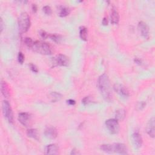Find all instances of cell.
Listing matches in <instances>:
<instances>
[{
    "label": "cell",
    "mask_w": 155,
    "mask_h": 155,
    "mask_svg": "<svg viewBox=\"0 0 155 155\" xmlns=\"http://www.w3.org/2000/svg\"><path fill=\"white\" fill-rule=\"evenodd\" d=\"M98 88L103 98L107 101H111L112 99L111 88L107 74H104L99 76L98 79Z\"/></svg>",
    "instance_id": "1"
},
{
    "label": "cell",
    "mask_w": 155,
    "mask_h": 155,
    "mask_svg": "<svg viewBox=\"0 0 155 155\" xmlns=\"http://www.w3.org/2000/svg\"><path fill=\"white\" fill-rule=\"evenodd\" d=\"M31 49L35 52L41 55H50L52 54V49L51 46L49 44L42 41H34Z\"/></svg>",
    "instance_id": "2"
},
{
    "label": "cell",
    "mask_w": 155,
    "mask_h": 155,
    "mask_svg": "<svg viewBox=\"0 0 155 155\" xmlns=\"http://www.w3.org/2000/svg\"><path fill=\"white\" fill-rule=\"evenodd\" d=\"M30 16L26 12H23L20 15L18 18V28L19 32L23 34L27 32L30 27Z\"/></svg>",
    "instance_id": "3"
},
{
    "label": "cell",
    "mask_w": 155,
    "mask_h": 155,
    "mask_svg": "<svg viewBox=\"0 0 155 155\" xmlns=\"http://www.w3.org/2000/svg\"><path fill=\"white\" fill-rule=\"evenodd\" d=\"M2 110L4 117L7 121L12 124L14 121V114L13 111L10 106V104L7 101H3L2 102Z\"/></svg>",
    "instance_id": "4"
},
{
    "label": "cell",
    "mask_w": 155,
    "mask_h": 155,
    "mask_svg": "<svg viewBox=\"0 0 155 155\" xmlns=\"http://www.w3.org/2000/svg\"><path fill=\"white\" fill-rule=\"evenodd\" d=\"M106 126L109 131L113 135H116L119 131V125L118 121L116 119H109L106 121Z\"/></svg>",
    "instance_id": "5"
},
{
    "label": "cell",
    "mask_w": 155,
    "mask_h": 155,
    "mask_svg": "<svg viewBox=\"0 0 155 155\" xmlns=\"http://www.w3.org/2000/svg\"><path fill=\"white\" fill-rule=\"evenodd\" d=\"M18 119L19 122L23 126L28 127L30 126V123L32 119H31V116L29 113L27 112L20 113L18 114Z\"/></svg>",
    "instance_id": "6"
},
{
    "label": "cell",
    "mask_w": 155,
    "mask_h": 155,
    "mask_svg": "<svg viewBox=\"0 0 155 155\" xmlns=\"http://www.w3.org/2000/svg\"><path fill=\"white\" fill-rule=\"evenodd\" d=\"M113 89H114V90L117 93V94H119L122 98H127L130 95L127 89L124 86H123L122 84H116L114 85V86H113Z\"/></svg>",
    "instance_id": "7"
},
{
    "label": "cell",
    "mask_w": 155,
    "mask_h": 155,
    "mask_svg": "<svg viewBox=\"0 0 155 155\" xmlns=\"http://www.w3.org/2000/svg\"><path fill=\"white\" fill-rule=\"evenodd\" d=\"M55 63L57 66H59L67 67L69 64V59L64 55L59 54L55 58Z\"/></svg>",
    "instance_id": "8"
},
{
    "label": "cell",
    "mask_w": 155,
    "mask_h": 155,
    "mask_svg": "<svg viewBox=\"0 0 155 155\" xmlns=\"http://www.w3.org/2000/svg\"><path fill=\"white\" fill-rule=\"evenodd\" d=\"M113 151L120 154H127L128 150L125 144L122 143H115L113 144Z\"/></svg>",
    "instance_id": "9"
},
{
    "label": "cell",
    "mask_w": 155,
    "mask_h": 155,
    "mask_svg": "<svg viewBox=\"0 0 155 155\" xmlns=\"http://www.w3.org/2000/svg\"><path fill=\"white\" fill-rule=\"evenodd\" d=\"M138 29L141 35L145 39L149 38V27L147 24L143 21H141L138 24Z\"/></svg>",
    "instance_id": "10"
},
{
    "label": "cell",
    "mask_w": 155,
    "mask_h": 155,
    "mask_svg": "<svg viewBox=\"0 0 155 155\" xmlns=\"http://www.w3.org/2000/svg\"><path fill=\"white\" fill-rule=\"evenodd\" d=\"M44 135L46 137L50 139H54L58 136V131L54 127H47L44 131Z\"/></svg>",
    "instance_id": "11"
},
{
    "label": "cell",
    "mask_w": 155,
    "mask_h": 155,
    "mask_svg": "<svg viewBox=\"0 0 155 155\" xmlns=\"http://www.w3.org/2000/svg\"><path fill=\"white\" fill-rule=\"evenodd\" d=\"M132 139L134 146L136 149H139L142 145V138L138 132H135L133 134Z\"/></svg>",
    "instance_id": "12"
},
{
    "label": "cell",
    "mask_w": 155,
    "mask_h": 155,
    "mask_svg": "<svg viewBox=\"0 0 155 155\" xmlns=\"http://www.w3.org/2000/svg\"><path fill=\"white\" fill-rule=\"evenodd\" d=\"M154 118H152L150 119V120L149 121L147 127H146V130L148 135L151 137V138H154L155 135V131H154V126H155V122H154Z\"/></svg>",
    "instance_id": "13"
},
{
    "label": "cell",
    "mask_w": 155,
    "mask_h": 155,
    "mask_svg": "<svg viewBox=\"0 0 155 155\" xmlns=\"http://www.w3.org/2000/svg\"><path fill=\"white\" fill-rule=\"evenodd\" d=\"M59 153V148L56 144H50L46 147L45 153L46 154L54 155L57 154Z\"/></svg>",
    "instance_id": "14"
},
{
    "label": "cell",
    "mask_w": 155,
    "mask_h": 155,
    "mask_svg": "<svg viewBox=\"0 0 155 155\" xmlns=\"http://www.w3.org/2000/svg\"><path fill=\"white\" fill-rule=\"evenodd\" d=\"M110 20H111V24H114V25H116L119 23V16L118 12H117V10H116L115 7L112 9L111 14L110 16Z\"/></svg>",
    "instance_id": "15"
},
{
    "label": "cell",
    "mask_w": 155,
    "mask_h": 155,
    "mask_svg": "<svg viewBox=\"0 0 155 155\" xmlns=\"http://www.w3.org/2000/svg\"><path fill=\"white\" fill-rule=\"evenodd\" d=\"M70 13V10L69 8L66 6H59L58 9V15L60 17L64 18L68 16Z\"/></svg>",
    "instance_id": "16"
},
{
    "label": "cell",
    "mask_w": 155,
    "mask_h": 155,
    "mask_svg": "<svg viewBox=\"0 0 155 155\" xmlns=\"http://www.w3.org/2000/svg\"><path fill=\"white\" fill-rule=\"evenodd\" d=\"M27 135L28 136V137L34 139L36 141H38L39 139V134L36 129H29L27 131Z\"/></svg>",
    "instance_id": "17"
},
{
    "label": "cell",
    "mask_w": 155,
    "mask_h": 155,
    "mask_svg": "<svg viewBox=\"0 0 155 155\" xmlns=\"http://www.w3.org/2000/svg\"><path fill=\"white\" fill-rule=\"evenodd\" d=\"M79 37L82 41H87L88 30L86 27L81 26L79 28Z\"/></svg>",
    "instance_id": "18"
},
{
    "label": "cell",
    "mask_w": 155,
    "mask_h": 155,
    "mask_svg": "<svg viewBox=\"0 0 155 155\" xmlns=\"http://www.w3.org/2000/svg\"><path fill=\"white\" fill-rule=\"evenodd\" d=\"M1 91L2 95L5 97V98H9L10 96L9 94V90L8 88V86L6 84V82L5 81H1Z\"/></svg>",
    "instance_id": "19"
},
{
    "label": "cell",
    "mask_w": 155,
    "mask_h": 155,
    "mask_svg": "<svg viewBox=\"0 0 155 155\" xmlns=\"http://www.w3.org/2000/svg\"><path fill=\"white\" fill-rule=\"evenodd\" d=\"M62 97H63V95L56 91H53L50 94V98L52 102L59 101L62 99Z\"/></svg>",
    "instance_id": "20"
},
{
    "label": "cell",
    "mask_w": 155,
    "mask_h": 155,
    "mask_svg": "<svg viewBox=\"0 0 155 155\" xmlns=\"http://www.w3.org/2000/svg\"><path fill=\"white\" fill-rule=\"evenodd\" d=\"M100 149L105 153H113V144H102L100 146Z\"/></svg>",
    "instance_id": "21"
},
{
    "label": "cell",
    "mask_w": 155,
    "mask_h": 155,
    "mask_svg": "<svg viewBox=\"0 0 155 155\" xmlns=\"http://www.w3.org/2000/svg\"><path fill=\"white\" fill-rule=\"evenodd\" d=\"M126 117V111L124 109H119L116 111L115 118L117 121H122Z\"/></svg>",
    "instance_id": "22"
},
{
    "label": "cell",
    "mask_w": 155,
    "mask_h": 155,
    "mask_svg": "<svg viewBox=\"0 0 155 155\" xmlns=\"http://www.w3.org/2000/svg\"><path fill=\"white\" fill-rule=\"evenodd\" d=\"M49 38L56 43H60L62 40V36L60 35H58L56 34H50Z\"/></svg>",
    "instance_id": "23"
},
{
    "label": "cell",
    "mask_w": 155,
    "mask_h": 155,
    "mask_svg": "<svg viewBox=\"0 0 155 155\" xmlns=\"http://www.w3.org/2000/svg\"><path fill=\"white\" fill-rule=\"evenodd\" d=\"M34 41L30 38H26L24 39V43L26 44V45L29 47V48H31L34 44Z\"/></svg>",
    "instance_id": "24"
},
{
    "label": "cell",
    "mask_w": 155,
    "mask_h": 155,
    "mask_svg": "<svg viewBox=\"0 0 155 155\" xmlns=\"http://www.w3.org/2000/svg\"><path fill=\"white\" fill-rule=\"evenodd\" d=\"M146 106V102L145 101H140L138 103L136 108L138 110H142Z\"/></svg>",
    "instance_id": "25"
},
{
    "label": "cell",
    "mask_w": 155,
    "mask_h": 155,
    "mask_svg": "<svg viewBox=\"0 0 155 155\" xmlns=\"http://www.w3.org/2000/svg\"><path fill=\"white\" fill-rule=\"evenodd\" d=\"M39 35L41 36V37L43 39H44L49 38L50 34L47 33L46 31H44L43 30H40L39 32Z\"/></svg>",
    "instance_id": "26"
},
{
    "label": "cell",
    "mask_w": 155,
    "mask_h": 155,
    "mask_svg": "<svg viewBox=\"0 0 155 155\" xmlns=\"http://www.w3.org/2000/svg\"><path fill=\"white\" fill-rule=\"evenodd\" d=\"M24 60H25V57H24V55H23V54L22 52H19L18 55V63L21 64H23Z\"/></svg>",
    "instance_id": "27"
},
{
    "label": "cell",
    "mask_w": 155,
    "mask_h": 155,
    "mask_svg": "<svg viewBox=\"0 0 155 155\" xmlns=\"http://www.w3.org/2000/svg\"><path fill=\"white\" fill-rule=\"evenodd\" d=\"M43 12H44V14L47 15H50L51 14V13H52V11H51V9L49 6H44L43 7Z\"/></svg>",
    "instance_id": "28"
},
{
    "label": "cell",
    "mask_w": 155,
    "mask_h": 155,
    "mask_svg": "<svg viewBox=\"0 0 155 155\" xmlns=\"http://www.w3.org/2000/svg\"><path fill=\"white\" fill-rule=\"evenodd\" d=\"M90 102H91V99H90V98L89 96H86V97L84 98L82 100V103L84 106L89 104Z\"/></svg>",
    "instance_id": "29"
},
{
    "label": "cell",
    "mask_w": 155,
    "mask_h": 155,
    "mask_svg": "<svg viewBox=\"0 0 155 155\" xmlns=\"http://www.w3.org/2000/svg\"><path fill=\"white\" fill-rule=\"evenodd\" d=\"M29 66L30 70H32L33 72H34V73H36V74L38 73V68L36 67V66L35 65H34V64L31 63V64H30L29 65Z\"/></svg>",
    "instance_id": "30"
},
{
    "label": "cell",
    "mask_w": 155,
    "mask_h": 155,
    "mask_svg": "<svg viewBox=\"0 0 155 155\" xmlns=\"http://www.w3.org/2000/svg\"><path fill=\"white\" fill-rule=\"evenodd\" d=\"M67 104L70 106H74L76 104V101L74 99H69L67 101Z\"/></svg>",
    "instance_id": "31"
},
{
    "label": "cell",
    "mask_w": 155,
    "mask_h": 155,
    "mask_svg": "<svg viewBox=\"0 0 155 155\" xmlns=\"http://www.w3.org/2000/svg\"><path fill=\"white\" fill-rule=\"evenodd\" d=\"M102 23L103 25H104V26H106L108 25L109 22H108V19H107V18L106 17H104V18H103Z\"/></svg>",
    "instance_id": "32"
},
{
    "label": "cell",
    "mask_w": 155,
    "mask_h": 155,
    "mask_svg": "<svg viewBox=\"0 0 155 155\" xmlns=\"http://www.w3.org/2000/svg\"><path fill=\"white\" fill-rule=\"evenodd\" d=\"M32 11H33V12H34V13H36V12H37V10H38V7H37V5L35 4H32Z\"/></svg>",
    "instance_id": "33"
},
{
    "label": "cell",
    "mask_w": 155,
    "mask_h": 155,
    "mask_svg": "<svg viewBox=\"0 0 155 155\" xmlns=\"http://www.w3.org/2000/svg\"><path fill=\"white\" fill-rule=\"evenodd\" d=\"M135 63H136V64H139V65L141 64V61L140 59H139L138 58H136V59H135Z\"/></svg>",
    "instance_id": "34"
},
{
    "label": "cell",
    "mask_w": 155,
    "mask_h": 155,
    "mask_svg": "<svg viewBox=\"0 0 155 155\" xmlns=\"http://www.w3.org/2000/svg\"><path fill=\"white\" fill-rule=\"evenodd\" d=\"M78 151H77V150H76L75 149L72 150H71V153H70V154H73V155H74V154H78Z\"/></svg>",
    "instance_id": "35"
},
{
    "label": "cell",
    "mask_w": 155,
    "mask_h": 155,
    "mask_svg": "<svg viewBox=\"0 0 155 155\" xmlns=\"http://www.w3.org/2000/svg\"><path fill=\"white\" fill-rule=\"evenodd\" d=\"M0 26H1V32H2L3 30V22L2 19H1V23H0Z\"/></svg>",
    "instance_id": "36"
}]
</instances>
